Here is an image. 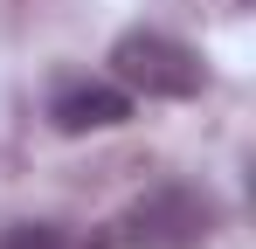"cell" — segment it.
<instances>
[{
    "label": "cell",
    "mask_w": 256,
    "mask_h": 249,
    "mask_svg": "<svg viewBox=\"0 0 256 249\" xmlns=\"http://www.w3.org/2000/svg\"><path fill=\"white\" fill-rule=\"evenodd\" d=\"M208 228H214L208 194L166 180V187L138 194L132 208H118L104 228H90L84 249H194V242H208Z\"/></svg>",
    "instance_id": "1"
},
{
    "label": "cell",
    "mask_w": 256,
    "mask_h": 249,
    "mask_svg": "<svg viewBox=\"0 0 256 249\" xmlns=\"http://www.w3.org/2000/svg\"><path fill=\"white\" fill-rule=\"evenodd\" d=\"M111 76L132 97H201L208 70H201V56L187 42L160 35V28H125L111 42Z\"/></svg>",
    "instance_id": "2"
},
{
    "label": "cell",
    "mask_w": 256,
    "mask_h": 249,
    "mask_svg": "<svg viewBox=\"0 0 256 249\" xmlns=\"http://www.w3.org/2000/svg\"><path fill=\"white\" fill-rule=\"evenodd\" d=\"M48 124L62 132V138H90V132H118L132 124V90L118 83H62L56 97H48Z\"/></svg>",
    "instance_id": "3"
},
{
    "label": "cell",
    "mask_w": 256,
    "mask_h": 249,
    "mask_svg": "<svg viewBox=\"0 0 256 249\" xmlns=\"http://www.w3.org/2000/svg\"><path fill=\"white\" fill-rule=\"evenodd\" d=\"M0 249H70V236L56 222H14V228H0Z\"/></svg>",
    "instance_id": "4"
}]
</instances>
